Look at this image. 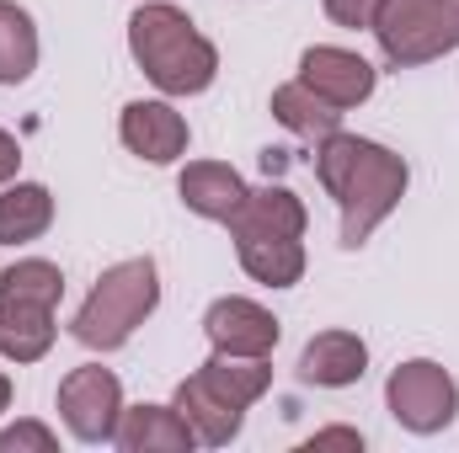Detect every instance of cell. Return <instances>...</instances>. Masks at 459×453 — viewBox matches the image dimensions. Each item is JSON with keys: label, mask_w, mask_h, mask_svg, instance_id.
I'll return each instance as SVG.
<instances>
[{"label": "cell", "mask_w": 459, "mask_h": 453, "mask_svg": "<svg viewBox=\"0 0 459 453\" xmlns=\"http://www.w3.org/2000/svg\"><path fill=\"white\" fill-rule=\"evenodd\" d=\"M316 182L326 187V198L337 203L342 214V245L358 251L374 229L395 214V203L406 198V160L374 139H358V133H332L316 144Z\"/></svg>", "instance_id": "6da1fadb"}, {"label": "cell", "mask_w": 459, "mask_h": 453, "mask_svg": "<svg viewBox=\"0 0 459 453\" xmlns=\"http://www.w3.org/2000/svg\"><path fill=\"white\" fill-rule=\"evenodd\" d=\"M128 54L160 97H198L220 75V48L171 0H144L128 16Z\"/></svg>", "instance_id": "7a4b0ae2"}, {"label": "cell", "mask_w": 459, "mask_h": 453, "mask_svg": "<svg viewBox=\"0 0 459 453\" xmlns=\"http://www.w3.org/2000/svg\"><path fill=\"white\" fill-rule=\"evenodd\" d=\"M160 304V272L150 256H128V261H113L97 288L86 294V304L75 310V326L70 337L91 352H117L123 341L134 337Z\"/></svg>", "instance_id": "3957f363"}, {"label": "cell", "mask_w": 459, "mask_h": 453, "mask_svg": "<svg viewBox=\"0 0 459 453\" xmlns=\"http://www.w3.org/2000/svg\"><path fill=\"white\" fill-rule=\"evenodd\" d=\"M385 64L417 70L459 48V0H379L368 21Z\"/></svg>", "instance_id": "277c9868"}, {"label": "cell", "mask_w": 459, "mask_h": 453, "mask_svg": "<svg viewBox=\"0 0 459 453\" xmlns=\"http://www.w3.org/2000/svg\"><path fill=\"white\" fill-rule=\"evenodd\" d=\"M385 406H390V416H395L406 432L433 438V432L455 427L459 384H455V373H449L444 363H433V357H411V363H401V368L390 373V384H385Z\"/></svg>", "instance_id": "5b68a950"}, {"label": "cell", "mask_w": 459, "mask_h": 453, "mask_svg": "<svg viewBox=\"0 0 459 453\" xmlns=\"http://www.w3.org/2000/svg\"><path fill=\"white\" fill-rule=\"evenodd\" d=\"M59 416L81 443H113L117 416H123V384L113 368L86 363L59 379Z\"/></svg>", "instance_id": "8992f818"}, {"label": "cell", "mask_w": 459, "mask_h": 453, "mask_svg": "<svg viewBox=\"0 0 459 453\" xmlns=\"http://www.w3.org/2000/svg\"><path fill=\"white\" fill-rule=\"evenodd\" d=\"M204 337H209L214 352H225V357H273V346H278V321H273V310H262L256 299L230 294V299H214V304H209Z\"/></svg>", "instance_id": "52a82bcc"}, {"label": "cell", "mask_w": 459, "mask_h": 453, "mask_svg": "<svg viewBox=\"0 0 459 453\" xmlns=\"http://www.w3.org/2000/svg\"><path fill=\"white\" fill-rule=\"evenodd\" d=\"M299 81L316 91V97H326L332 107H358V102H368L374 97V64L363 59V54H352V48H337V43H316V48H305L299 54Z\"/></svg>", "instance_id": "ba28073f"}, {"label": "cell", "mask_w": 459, "mask_h": 453, "mask_svg": "<svg viewBox=\"0 0 459 453\" xmlns=\"http://www.w3.org/2000/svg\"><path fill=\"white\" fill-rule=\"evenodd\" d=\"M117 139H123V150L128 155H139V160H150V166H171V160H182L187 155V117L177 113L171 102H128L123 117H117Z\"/></svg>", "instance_id": "9c48e42d"}, {"label": "cell", "mask_w": 459, "mask_h": 453, "mask_svg": "<svg viewBox=\"0 0 459 453\" xmlns=\"http://www.w3.org/2000/svg\"><path fill=\"white\" fill-rule=\"evenodd\" d=\"M113 443L123 453H187V449H198V438L182 422V411L177 406H150V400L144 406H123Z\"/></svg>", "instance_id": "30bf717a"}, {"label": "cell", "mask_w": 459, "mask_h": 453, "mask_svg": "<svg viewBox=\"0 0 459 453\" xmlns=\"http://www.w3.org/2000/svg\"><path fill=\"white\" fill-rule=\"evenodd\" d=\"M368 373V346L352 331H321L299 352V379L316 389H347Z\"/></svg>", "instance_id": "8fae6325"}, {"label": "cell", "mask_w": 459, "mask_h": 453, "mask_svg": "<svg viewBox=\"0 0 459 453\" xmlns=\"http://www.w3.org/2000/svg\"><path fill=\"white\" fill-rule=\"evenodd\" d=\"M177 192H182V203L198 214V219H214V225H230V214L246 203V182H240V171L225 166V160H193L187 171H182V182H177Z\"/></svg>", "instance_id": "7c38bea8"}, {"label": "cell", "mask_w": 459, "mask_h": 453, "mask_svg": "<svg viewBox=\"0 0 459 453\" xmlns=\"http://www.w3.org/2000/svg\"><path fill=\"white\" fill-rule=\"evenodd\" d=\"M235 256L262 288H294L305 278V235H240Z\"/></svg>", "instance_id": "4fadbf2b"}, {"label": "cell", "mask_w": 459, "mask_h": 453, "mask_svg": "<svg viewBox=\"0 0 459 453\" xmlns=\"http://www.w3.org/2000/svg\"><path fill=\"white\" fill-rule=\"evenodd\" d=\"M177 411H182V422L193 427V438L204 443V449H225L240 438V422H246V411H235L230 400H220L198 373L193 379H182L177 384V400H171Z\"/></svg>", "instance_id": "5bb4252c"}, {"label": "cell", "mask_w": 459, "mask_h": 453, "mask_svg": "<svg viewBox=\"0 0 459 453\" xmlns=\"http://www.w3.org/2000/svg\"><path fill=\"white\" fill-rule=\"evenodd\" d=\"M54 304L32 299H0V357L5 363H38L54 346Z\"/></svg>", "instance_id": "9a60e30c"}, {"label": "cell", "mask_w": 459, "mask_h": 453, "mask_svg": "<svg viewBox=\"0 0 459 453\" xmlns=\"http://www.w3.org/2000/svg\"><path fill=\"white\" fill-rule=\"evenodd\" d=\"M305 203L289 187H256L246 192V203L230 214V235H305Z\"/></svg>", "instance_id": "2e32d148"}, {"label": "cell", "mask_w": 459, "mask_h": 453, "mask_svg": "<svg viewBox=\"0 0 459 453\" xmlns=\"http://www.w3.org/2000/svg\"><path fill=\"white\" fill-rule=\"evenodd\" d=\"M54 225V192L43 182H5L0 192V245L43 240Z\"/></svg>", "instance_id": "e0dca14e"}, {"label": "cell", "mask_w": 459, "mask_h": 453, "mask_svg": "<svg viewBox=\"0 0 459 453\" xmlns=\"http://www.w3.org/2000/svg\"><path fill=\"white\" fill-rule=\"evenodd\" d=\"M273 117L289 133H299L305 144H321V139H332L342 128V107H332L326 97H316L305 81H289V86L273 91Z\"/></svg>", "instance_id": "ac0fdd59"}, {"label": "cell", "mask_w": 459, "mask_h": 453, "mask_svg": "<svg viewBox=\"0 0 459 453\" xmlns=\"http://www.w3.org/2000/svg\"><path fill=\"white\" fill-rule=\"evenodd\" d=\"M198 379L230 400L235 411H251L262 395H267V384H273V368H267V357H225V352H214L209 363H198Z\"/></svg>", "instance_id": "d6986e66"}, {"label": "cell", "mask_w": 459, "mask_h": 453, "mask_svg": "<svg viewBox=\"0 0 459 453\" xmlns=\"http://www.w3.org/2000/svg\"><path fill=\"white\" fill-rule=\"evenodd\" d=\"M38 70V27L16 0H0V86H22Z\"/></svg>", "instance_id": "ffe728a7"}, {"label": "cell", "mask_w": 459, "mask_h": 453, "mask_svg": "<svg viewBox=\"0 0 459 453\" xmlns=\"http://www.w3.org/2000/svg\"><path fill=\"white\" fill-rule=\"evenodd\" d=\"M0 299H32V304H54L65 299V272L43 256H27V261H11L0 272Z\"/></svg>", "instance_id": "44dd1931"}, {"label": "cell", "mask_w": 459, "mask_h": 453, "mask_svg": "<svg viewBox=\"0 0 459 453\" xmlns=\"http://www.w3.org/2000/svg\"><path fill=\"white\" fill-rule=\"evenodd\" d=\"M54 449H59V438L43 422H16V427L0 432V453H54Z\"/></svg>", "instance_id": "7402d4cb"}, {"label": "cell", "mask_w": 459, "mask_h": 453, "mask_svg": "<svg viewBox=\"0 0 459 453\" xmlns=\"http://www.w3.org/2000/svg\"><path fill=\"white\" fill-rule=\"evenodd\" d=\"M374 11H379V0H326V16L337 21V27H368L374 21Z\"/></svg>", "instance_id": "603a6c76"}, {"label": "cell", "mask_w": 459, "mask_h": 453, "mask_svg": "<svg viewBox=\"0 0 459 453\" xmlns=\"http://www.w3.org/2000/svg\"><path fill=\"white\" fill-rule=\"evenodd\" d=\"M305 449H363V438H358L352 427H326V432H316Z\"/></svg>", "instance_id": "cb8c5ba5"}, {"label": "cell", "mask_w": 459, "mask_h": 453, "mask_svg": "<svg viewBox=\"0 0 459 453\" xmlns=\"http://www.w3.org/2000/svg\"><path fill=\"white\" fill-rule=\"evenodd\" d=\"M16 171H22V144L0 128V187H5V182H16Z\"/></svg>", "instance_id": "d4e9b609"}, {"label": "cell", "mask_w": 459, "mask_h": 453, "mask_svg": "<svg viewBox=\"0 0 459 453\" xmlns=\"http://www.w3.org/2000/svg\"><path fill=\"white\" fill-rule=\"evenodd\" d=\"M0 411H11V379L0 373Z\"/></svg>", "instance_id": "484cf974"}]
</instances>
